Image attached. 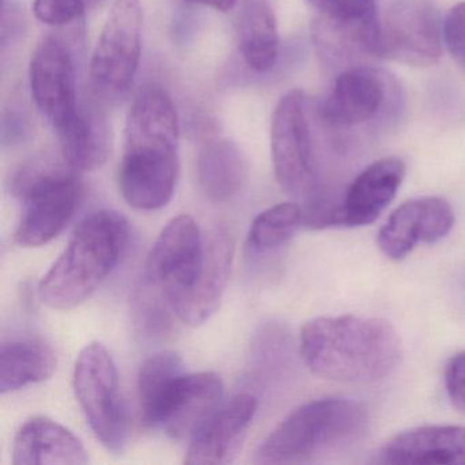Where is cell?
I'll return each instance as SVG.
<instances>
[{
    "label": "cell",
    "mask_w": 465,
    "mask_h": 465,
    "mask_svg": "<svg viewBox=\"0 0 465 465\" xmlns=\"http://www.w3.org/2000/svg\"><path fill=\"white\" fill-rule=\"evenodd\" d=\"M405 164L399 157H385L361 171L345 190L334 213V227L371 224L396 197Z\"/></svg>",
    "instance_id": "e0dca14e"
},
{
    "label": "cell",
    "mask_w": 465,
    "mask_h": 465,
    "mask_svg": "<svg viewBox=\"0 0 465 465\" xmlns=\"http://www.w3.org/2000/svg\"><path fill=\"white\" fill-rule=\"evenodd\" d=\"M400 102V88L391 75L375 67L355 64L337 75L318 111L321 121L331 130H350L393 118Z\"/></svg>",
    "instance_id": "30bf717a"
},
{
    "label": "cell",
    "mask_w": 465,
    "mask_h": 465,
    "mask_svg": "<svg viewBox=\"0 0 465 465\" xmlns=\"http://www.w3.org/2000/svg\"><path fill=\"white\" fill-rule=\"evenodd\" d=\"M12 462L13 465H84L89 462V453L72 430L47 416H34L15 434Z\"/></svg>",
    "instance_id": "ffe728a7"
},
{
    "label": "cell",
    "mask_w": 465,
    "mask_h": 465,
    "mask_svg": "<svg viewBox=\"0 0 465 465\" xmlns=\"http://www.w3.org/2000/svg\"><path fill=\"white\" fill-rule=\"evenodd\" d=\"M179 119L171 97L157 86L141 89L124 130L119 190L138 211L164 208L179 173Z\"/></svg>",
    "instance_id": "6da1fadb"
},
{
    "label": "cell",
    "mask_w": 465,
    "mask_h": 465,
    "mask_svg": "<svg viewBox=\"0 0 465 465\" xmlns=\"http://www.w3.org/2000/svg\"><path fill=\"white\" fill-rule=\"evenodd\" d=\"M454 225L448 201L423 197L407 201L386 220L378 232L381 252L393 261L407 257L418 244H432L445 238Z\"/></svg>",
    "instance_id": "2e32d148"
},
{
    "label": "cell",
    "mask_w": 465,
    "mask_h": 465,
    "mask_svg": "<svg viewBox=\"0 0 465 465\" xmlns=\"http://www.w3.org/2000/svg\"><path fill=\"white\" fill-rule=\"evenodd\" d=\"M303 225V209L296 203H279L258 214L250 225L247 243L254 252H268L287 243Z\"/></svg>",
    "instance_id": "d4e9b609"
},
{
    "label": "cell",
    "mask_w": 465,
    "mask_h": 465,
    "mask_svg": "<svg viewBox=\"0 0 465 465\" xmlns=\"http://www.w3.org/2000/svg\"><path fill=\"white\" fill-rule=\"evenodd\" d=\"M301 352L318 377L369 383L397 369L402 345L396 329L386 321L340 315L309 321L302 329Z\"/></svg>",
    "instance_id": "7a4b0ae2"
},
{
    "label": "cell",
    "mask_w": 465,
    "mask_h": 465,
    "mask_svg": "<svg viewBox=\"0 0 465 465\" xmlns=\"http://www.w3.org/2000/svg\"><path fill=\"white\" fill-rule=\"evenodd\" d=\"M369 429V412L348 399L312 400L290 413L255 451L254 464H295L358 443Z\"/></svg>",
    "instance_id": "5b68a950"
},
{
    "label": "cell",
    "mask_w": 465,
    "mask_h": 465,
    "mask_svg": "<svg viewBox=\"0 0 465 465\" xmlns=\"http://www.w3.org/2000/svg\"><path fill=\"white\" fill-rule=\"evenodd\" d=\"M380 461L393 465H465V427L408 430L385 443Z\"/></svg>",
    "instance_id": "d6986e66"
},
{
    "label": "cell",
    "mask_w": 465,
    "mask_h": 465,
    "mask_svg": "<svg viewBox=\"0 0 465 465\" xmlns=\"http://www.w3.org/2000/svg\"><path fill=\"white\" fill-rule=\"evenodd\" d=\"M187 4L201 5V6L212 7L219 12H230L238 4V0H186Z\"/></svg>",
    "instance_id": "f1b7e54d"
},
{
    "label": "cell",
    "mask_w": 465,
    "mask_h": 465,
    "mask_svg": "<svg viewBox=\"0 0 465 465\" xmlns=\"http://www.w3.org/2000/svg\"><path fill=\"white\" fill-rule=\"evenodd\" d=\"M73 386L97 440L114 453L124 450L129 437L126 410L119 393L115 361L102 342H91L83 348L75 361Z\"/></svg>",
    "instance_id": "52a82bcc"
},
{
    "label": "cell",
    "mask_w": 465,
    "mask_h": 465,
    "mask_svg": "<svg viewBox=\"0 0 465 465\" xmlns=\"http://www.w3.org/2000/svg\"><path fill=\"white\" fill-rule=\"evenodd\" d=\"M443 42L451 58L465 70V2L449 12L443 23Z\"/></svg>",
    "instance_id": "4316f807"
},
{
    "label": "cell",
    "mask_w": 465,
    "mask_h": 465,
    "mask_svg": "<svg viewBox=\"0 0 465 465\" xmlns=\"http://www.w3.org/2000/svg\"><path fill=\"white\" fill-rule=\"evenodd\" d=\"M56 356L53 348L36 337H21L0 347V391H20L53 377Z\"/></svg>",
    "instance_id": "603a6c76"
},
{
    "label": "cell",
    "mask_w": 465,
    "mask_h": 465,
    "mask_svg": "<svg viewBox=\"0 0 465 465\" xmlns=\"http://www.w3.org/2000/svg\"><path fill=\"white\" fill-rule=\"evenodd\" d=\"M272 163L280 187L304 205L329 194L320 176L309 103L301 91L280 99L272 116Z\"/></svg>",
    "instance_id": "8992f818"
},
{
    "label": "cell",
    "mask_w": 465,
    "mask_h": 465,
    "mask_svg": "<svg viewBox=\"0 0 465 465\" xmlns=\"http://www.w3.org/2000/svg\"><path fill=\"white\" fill-rule=\"evenodd\" d=\"M443 26L430 0H386L378 6L374 56L429 67L442 56Z\"/></svg>",
    "instance_id": "9c48e42d"
},
{
    "label": "cell",
    "mask_w": 465,
    "mask_h": 465,
    "mask_svg": "<svg viewBox=\"0 0 465 465\" xmlns=\"http://www.w3.org/2000/svg\"><path fill=\"white\" fill-rule=\"evenodd\" d=\"M13 190L23 203L15 241L25 247L45 246L61 235L81 201L80 182L61 170L23 171Z\"/></svg>",
    "instance_id": "ba28073f"
},
{
    "label": "cell",
    "mask_w": 465,
    "mask_h": 465,
    "mask_svg": "<svg viewBox=\"0 0 465 465\" xmlns=\"http://www.w3.org/2000/svg\"><path fill=\"white\" fill-rule=\"evenodd\" d=\"M143 9L140 0H115L92 55V86L118 97L133 85L140 66Z\"/></svg>",
    "instance_id": "7c38bea8"
},
{
    "label": "cell",
    "mask_w": 465,
    "mask_h": 465,
    "mask_svg": "<svg viewBox=\"0 0 465 465\" xmlns=\"http://www.w3.org/2000/svg\"><path fill=\"white\" fill-rule=\"evenodd\" d=\"M445 386L454 408L465 415V351L456 353L445 370Z\"/></svg>",
    "instance_id": "83f0119b"
},
{
    "label": "cell",
    "mask_w": 465,
    "mask_h": 465,
    "mask_svg": "<svg viewBox=\"0 0 465 465\" xmlns=\"http://www.w3.org/2000/svg\"><path fill=\"white\" fill-rule=\"evenodd\" d=\"M205 263L194 287L173 303L175 317L189 326L205 323L219 309L232 269V236L224 228H216L205 236Z\"/></svg>",
    "instance_id": "ac0fdd59"
},
{
    "label": "cell",
    "mask_w": 465,
    "mask_h": 465,
    "mask_svg": "<svg viewBox=\"0 0 465 465\" xmlns=\"http://www.w3.org/2000/svg\"><path fill=\"white\" fill-rule=\"evenodd\" d=\"M138 393L143 423L182 438L222 404L224 385L214 372H184L179 353L160 351L141 366Z\"/></svg>",
    "instance_id": "277c9868"
},
{
    "label": "cell",
    "mask_w": 465,
    "mask_h": 465,
    "mask_svg": "<svg viewBox=\"0 0 465 465\" xmlns=\"http://www.w3.org/2000/svg\"><path fill=\"white\" fill-rule=\"evenodd\" d=\"M205 250V236L194 219L186 214L175 217L154 242L140 282L159 293L173 310V303L200 279Z\"/></svg>",
    "instance_id": "8fae6325"
},
{
    "label": "cell",
    "mask_w": 465,
    "mask_h": 465,
    "mask_svg": "<svg viewBox=\"0 0 465 465\" xmlns=\"http://www.w3.org/2000/svg\"><path fill=\"white\" fill-rule=\"evenodd\" d=\"M197 173L203 194L214 203H225L246 183L247 162L235 143L214 140L200 152Z\"/></svg>",
    "instance_id": "cb8c5ba5"
},
{
    "label": "cell",
    "mask_w": 465,
    "mask_h": 465,
    "mask_svg": "<svg viewBox=\"0 0 465 465\" xmlns=\"http://www.w3.org/2000/svg\"><path fill=\"white\" fill-rule=\"evenodd\" d=\"M254 394L242 393L214 408L190 434L184 464H230L242 450L257 413Z\"/></svg>",
    "instance_id": "9a60e30c"
},
{
    "label": "cell",
    "mask_w": 465,
    "mask_h": 465,
    "mask_svg": "<svg viewBox=\"0 0 465 465\" xmlns=\"http://www.w3.org/2000/svg\"><path fill=\"white\" fill-rule=\"evenodd\" d=\"M320 13L314 39L321 55L333 64L351 66L374 51L377 0H309Z\"/></svg>",
    "instance_id": "4fadbf2b"
},
{
    "label": "cell",
    "mask_w": 465,
    "mask_h": 465,
    "mask_svg": "<svg viewBox=\"0 0 465 465\" xmlns=\"http://www.w3.org/2000/svg\"><path fill=\"white\" fill-rule=\"evenodd\" d=\"M239 50L250 69L266 73L279 58V31L269 0H242L236 17Z\"/></svg>",
    "instance_id": "7402d4cb"
},
{
    "label": "cell",
    "mask_w": 465,
    "mask_h": 465,
    "mask_svg": "<svg viewBox=\"0 0 465 465\" xmlns=\"http://www.w3.org/2000/svg\"><path fill=\"white\" fill-rule=\"evenodd\" d=\"M94 0H35L34 12L40 23L51 26L69 25L85 13Z\"/></svg>",
    "instance_id": "484cf974"
},
{
    "label": "cell",
    "mask_w": 465,
    "mask_h": 465,
    "mask_svg": "<svg viewBox=\"0 0 465 465\" xmlns=\"http://www.w3.org/2000/svg\"><path fill=\"white\" fill-rule=\"evenodd\" d=\"M129 236V223L116 212L86 216L40 282V301L51 309L69 310L91 298L115 271Z\"/></svg>",
    "instance_id": "3957f363"
},
{
    "label": "cell",
    "mask_w": 465,
    "mask_h": 465,
    "mask_svg": "<svg viewBox=\"0 0 465 465\" xmlns=\"http://www.w3.org/2000/svg\"><path fill=\"white\" fill-rule=\"evenodd\" d=\"M64 162L75 171H94L107 162L110 127L104 114L83 103L72 121L58 132Z\"/></svg>",
    "instance_id": "44dd1931"
},
{
    "label": "cell",
    "mask_w": 465,
    "mask_h": 465,
    "mask_svg": "<svg viewBox=\"0 0 465 465\" xmlns=\"http://www.w3.org/2000/svg\"><path fill=\"white\" fill-rule=\"evenodd\" d=\"M29 81L40 113L56 132L64 129L80 107L69 48L54 37L42 40L32 55Z\"/></svg>",
    "instance_id": "5bb4252c"
}]
</instances>
